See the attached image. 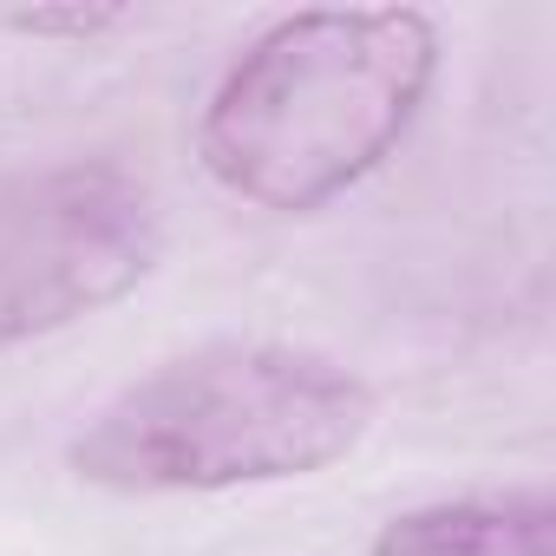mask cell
Here are the masks:
<instances>
[{
	"mask_svg": "<svg viewBox=\"0 0 556 556\" xmlns=\"http://www.w3.org/2000/svg\"><path fill=\"white\" fill-rule=\"evenodd\" d=\"M439 79L419 8H308L242 47L203 105V170L255 210H321L374 177Z\"/></svg>",
	"mask_w": 556,
	"mask_h": 556,
	"instance_id": "6da1fadb",
	"label": "cell"
},
{
	"mask_svg": "<svg viewBox=\"0 0 556 556\" xmlns=\"http://www.w3.org/2000/svg\"><path fill=\"white\" fill-rule=\"evenodd\" d=\"M374 426V387L334 354L289 341H210L170 354L73 439V471L99 491H242L348 458Z\"/></svg>",
	"mask_w": 556,
	"mask_h": 556,
	"instance_id": "7a4b0ae2",
	"label": "cell"
},
{
	"mask_svg": "<svg viewBox=\"0 0 556 556\" xmlns=\"http://www.w3.org/2000/svg\"><path fill=\"white\" fill-rule=\"evenodd\" d=\"M164 249L138 170L92 157L0 190V354L125 302Z\"/></svg>",
	"mask_w": 556,
	"mask_h": 556,
	"instance_id": "3957f363",
	"label": "cell"
},
{
	"mask_svg": "<svg viewBox=\"0 0 556 556\" xmlns=\"http://www.w3.org/2000/svg\"><path fill=\"white\" fill-rule=\"evenodd\" d=\"M367 556H556V497L543 484L439 497L380 523Z\"/></svg>",
	"mask_w": 556,
	"mask_h": 556,
	"instance_id": "277c9868",
	"label": "cell"
},
{
	"mask_svg": "<svg viewBox=\"0 0 556 556\" xmlns=\"http://www.w3.org/2000/svg\"><path fill=\"white\" fill-rule=\"evenodd\" d=\"M125 21H131L125 8H34V14H14L8 27L27 40H99V34H118Z\"/></svg>",
	"mask_w": 556,
	"mask_h": 556,
	"instance_id": "5b68a950",
	"label": "cell"
},
{
	"mask_svg": "<svg viewBox=\"0 0 556 556\" xmlns=\"http://www.w3.org/2000/svg\"><path fill=\"white\" fill-rule=\"evenodd\" d=\"M8 184H14V170H8V164H0V190H8Z\"/></svg>",
	"mask_w": 556,
	"mask_h": 556,
	"instance_id": "8992f818",
	"label": "cell"
}]
</instances>
